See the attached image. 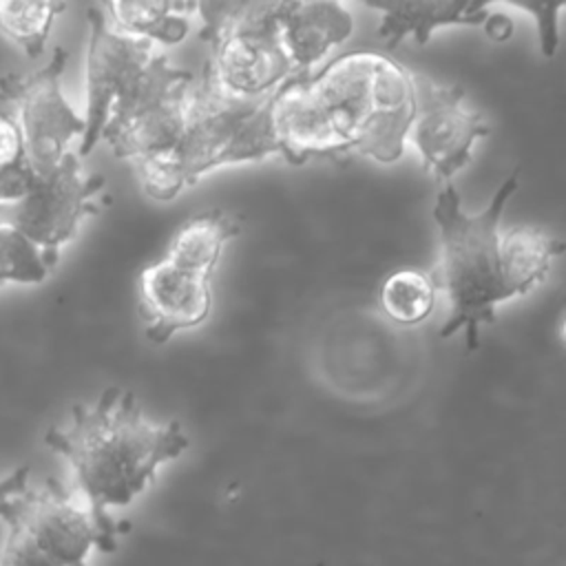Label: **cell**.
I'll return each instance as SVG.
<instances>
[{"instance_id": "cell-1", "label": "cell", "mask_w": 566, "mask_h": 566, "mask_svg": "<svg viewBox=\"0 0 566 566\" xmlns=\"http://www.w3.org/2000/svg\"><path fill=\"white\" fill-rule=\"evenodd\" d=\"M44 442L71 464L86 506L102 520L111 506L130 504L190 444L177 420H148L133 391L119 387L73 405L69 422L51 427Z\"/></svg>"}, {"instance_id": "cell-2", "label": "cell", "mask_w": 566, "mask_h": 566, "mask_svg": "<svg viewBox=\"0 0 566 566\" xmlns=\"http://www.w3.org/2000/svg\"><path fill=\"white\" fill-rule=\"evenodd\" d=\"M517 188V172L509 175L480 212H467L455 186L442 184L433 203L440 232V263L431 272L438 292L449 303L440 338L464 332L467 349L478 347V332L493 323L495 307L509 301L500 263V221Z\"/></svg>"}, {"instance_id": "cell-3", "label": "cell", "mask_w": 566, "mask_h": 566, "mask_svg": "<svg viewBox=\"0 0 566 566\" xmlns=\"http://www.w3.org/2000/svg\"><path fill=\"white\" fill-rule=\"evenodd\" d=\"M411 73L389 53L360 49L312 71L307 84L347 155L391 164L405 150L413 117Z\"/></svg>"}, {"instance_id": "cell-4", "label": "cell", "mask_w": 566, "mask_h": 566, "mask_svg": "<svg viewBox=\"0 0 566 566\" xmlns=\"http://www.w3.org/2000/svg\"><path fill=\"white\" fill-rule=\"evenodd\" d=\"M270 155H279L270 95L250 102L228 97L203 71L201 80L190 86L186 122L175 148L159 159L139 164L137 172L153 199L170 201L214 168L259 161Z\"/></svg>"}, {"instance_id": "cell-5", "label": "cell", "mask_w": 566, "mask_h": 566, "mask_svg": "<svg viewBox=\"0 0 566 566\" xmlns=\"http://www.w3.org/2000/svg\"><path fill=\"white\" fill-rule=\"evenodd\" d=\"M199 38L210 42L203 66L212 84L234 99H263L298 73L281 38V2H197Z\"/></svg>"}, {"instance_id": "cell-6", "label": "cell", "mask_w": 566, "mask_h": 566, "mask_svg": "<svg viewBox=\"0 0 566 566\" xmlns=\"http://www.w3.org/2000/svg\"><path fill=\"white\" fill-rule=\"evenodd\" d=\"M0 566H88L93 548L113 553L128 522L102 520L80 504L57 480L20 493L7 515Z\"/></svg>"}, {"instance_id": "cell-7", "label": "cell", "mask_w": 566, "mask_h": 566, "mask_svg": "<svg viewBox=\"0 0 566 566\" xmlns=\"http://www.w3.org/2000/svg\"><path fill=\"white\" fill-rule=\"evenodd\" d=\"M192 82V73L153 53L137 80L113 104L102 130L115 157L139 166L168 155L184 130Z\"/></svg>"}, {"instance_id": "cell-8", "label": "cell", "mask_w": 566, "mask_h": 566, "mask_svg": "<svg viewBox=\"0 0 566 566\" xmlns=\"http://www.w3.org/2000/svg\"><path fill=\"white\" fill-rule=\"evenodd\" d=\"M104 188L102 175H86L77 153L69 150L44 172L31 170V181L18 201L0 203V226H9L44 254L60 259L80 223L97 212L95 197Z\"/></svg>"}, {"instance_id": "cell-9", "label": "cell", "mask_w": 566, "mask_h": 566, "mask_svg": "<svg viewBox=\"0 0 566 566\" xmlns=\"http://www.w3.org/2000/svg\"><path fill=\"white\" fill-rule=\"evenodd\" d=\"M66 51L55 49L51 60L35 73H9L0 77V102L11 106L22 133L24 157L33 172L60 164L69 144L84 135V117L73 111L62 93Z\"/></svg>"}, {"instance_id": "cell-10", "label": "cell", "mask_w": 566, "mask_h": 566, "mask_svg": "<svg viewBox=\"0 0 566 566\" xmlns=\"http://www.w3.org/2000/svg\"><path fill=\"white\" fill-rule=\"evenodd\" d=\"M413 80V117L409 135L429 170L440 184L462 170L471 159L478 139L491 133L482 113L467 104L464 88L458 84H440L422 73Z\"/></svg>"}, {"instance_id": "cell-11", "label": "cell", "mask_w": 566, "mask_h": 566, "mask_svg": "<svg viewBox=\"0 0 566 566\" xmlns=\"http://www.w3.org/2000/svg\"><path fill=\"white\" fill-rule=\"evenodd\" d=\"M318 352L325 385L356 400H374L391 385L400 360L398 332L378 314H354L334 323Z\"/></svg>"}, {"instance_id": "cell-12", "label": "cell", "mask_w": 566, "mask_h": 566, "mask_svg": "<svg viewBox=\"0 0 566 566\" xmlns=\"http://www.w3.org/2000/svg\"><path fill=\"white\" fill-rule=\"evenodd\" d=\"M88 46H86V115L77 157H86L108 122L113 104L137 80L153 57V44L115 31L102 7H88Z\"/></svg>"}, {"instance_id": "cell-13", "label": "cell", "mask_w": 566, "mask_h": 566, "mask_svg": "<svg viewBox=\"0 0 566 566\" xmlns=\"http://www.w3.org/2000/svg\"><path fill=\"white\" fill-rule=\"evenodd\" d=\"M212 270L195 265L168 250L139 272V316L153 343L201 325L212 310Z\"/></svg>"}, {"instance_id": "cell-14", "label": "cell", "mask_w": 566, "mask_h": 566, "mask_svg": "<svg viewBox=\"0 0 566 566\" xmlns=\"http://www.w3.org/2000/svg\"><path fill=\"white\" fill-rule=\"evenodd\" d=\"M281 38L294 71L312 66L354 31V18L340 2H281Z\"/></svg>"}, {"instance_id": "cell-15", "label": "cell", "mask_w": 566, "mask_h": 566, "mask_svg": "<svg viewBox=\"0 0 566 566\" xmlns=\"http://www.w3.org/2000/svg\"><path fill=\"white\" fill-rule=\"evenodd\" d=\"M367 7L382 13L378 38L387 49L398 46L407 35L424 44L440 27H484L491 13L482 2H367Z\"/></svg>"}, {"instance_id": "cell-16", "label": "cell", "mask_w": 566, "mask_h": 566, "mask_svg": "<svg viewBox=\"0 0 566 566\" xmlns=\"http://www.w3.org/2000/svg\"><path fill=\"white\" fill-rule=\"evenodd\" d=\"M562 252L564 243L537 228L500 232V263L509 296H522L544 281L551 261Z\"/></svg>"}, {"instance_id": "cell-17", "label": "cell", "mask_w": 566, "mask_h": 566, "mask_svg": "<svg viewBox=\"0 0 566 566\" xmlns=\"http://www.w3.org/2000/svg\"><path fill=\"white\" fill-rule=\"evenodd\" d=\"M108 24L130 38L177 44L190 31V13L197 2H106L102 7Z\"/></svg>"}, {"instance_id": "cell-18", "label": "cell", "mask_w": 566, "mask_h": 566, "mask_svg": "<svg viewBox=\"0 0 566 566\" xmlns=\"http://www.w3.org/2000/svg\"><path fill=\"white\" fill-rule=\"evenodd\" d=\"M436 296L438 287L431 272L402 268L382 281L380 307L389 323L413 327L433 312Z\"/></svg>"}, {"instance_id": "cell-19", "label": "cell", "mask_w": 566, "mask_h": 566, "mask_svg": "<svg viewBox=\"0 0 566 566\" xmlns=\"http://www.w3.org/2000/svg\"><path fill=\"white\" fill-rule=\"evenodd\" d=\"M66 9L64 2L0 0V33L29 57L44 51L55 18Z\"/></svg>"}, {"instance_id": "cell-20", "label": "cell", "mask_w": 566, "mask_h": 566, "mask_svg": "<svg viewBox=\"0 0 566 566\" xmlns=\"http://www.w3.org/2000/svg\"><path fill=\"white\" fill-rule=\"evenodd\" d=\"M57 261L9 226H0V285L40 283Z\"/></svg>"}, {"instance_id": "cell-21", "label": "cell", "mask_w": 566, "mask_h": 566, "mask_svg": "<svg viewBox=\"0 0 566 566\" xmlns=\"http://www.w3.org/2000/svg\"><path fill=\"white\" fill-rule=\"evenodd\" d=\"M24 142L13 115L0 108V172L24 164Z\"/></svg>"}, {"instance_id": "cell-22", "label": "cell", "mask_w": 566, "mask_h": 566, "mask_svg": "<svg viewBox=\"0 0 566 566\" xmlns=\"http://www.w3.org/2000/svg\"><path fill=\"white\" fill-rule=\"evenodd\" d=\"M517 9H524L535 15L537 31H539V42H542V53L553 55L557 46V11L564 7V2L557 4H531V2H515Z\"/></svg>"}, {"instance_id": "cell-23", "label": "cell", "mask_w": 566, "mask_h": 566, "mask_svg": "<svg viewBox=\"0 0 566 566\" xmlns=\"http://www.w3.org/2000/svg\"><path fill=\"white\" fill-rule=\"evenodd\" d=\"M29 473H31V469L27 464H22V467L13 469L11 473H7L4 478H0V517H4L11 502L29 489Z\"/></svg>"}, {"instance_id": "cell-24", "label": "cell", "mask_w": 566, "mask_h": 566, "mask_svg": "<svg viewBox=\"0 0 566 566\" xmlns=\"http://www.w3.org/2000/svg\"><path fill=\"white\" fill-rule=\"evenodd\" d=\"M484 31L493 38V40H506L513 33V22L506 13H497L491 11L486 22H484Z\"/></svg>"}]
</instances>
